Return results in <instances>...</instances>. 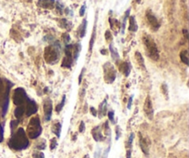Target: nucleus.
Wrapping results in <instances>:
<instances>
[{"mask_svg":"<svg viewBox=\"0 0 189 158\" xmlns=\"http://www.w3.org/2000/svg\"><path fill=\"white\" fill-rule=\"evenodd\" d=\"M180 58H181L183 63H184L185 65H188V57H187V51L186 50H184L180 53Z\"/></svg>","mask_w":189,"mask_h":158,"instance_id":"30","label":"nucleus"},{"mask_svg":"<svg viewBox=\"0 0 189 158\" xmlns=\"http://www.w3.org/2000/svg\"><path fill=\"white\" fill-rule=\"evenodd\" d=\"M184 34L185 38L187 39V38H188V36H187V31H186V30H184Z\"/></svg>","mask_w":189,"mask_h":158,"instance_id":"47","label":"nucleus"},{"mask_svg":"<svg viewBox=\"0 0 189 158\" xmlns=\"http://www.w3.org/2000/svg\"><path fill=\"white\" fill-rule=\"evenodd\" d=\"M27 102V106L25 107V113H26V116L27 117H31L33 115H34L37 110H38V106L36 104V102L33 99H30V98H27L26 100Z\"/></svg>","mask_w":189,"mask_h":158,"instance_id":"9","label":"nucleus"},{"mask_svg":"<svg viewBox=\"0 0 189 158\" xmlns=\"http://www.w3.org/2000/svg\"><path fill=\"white\" fill-rule=\"evenodd\" d=\"M96 21H97V16H96L95 24H94V27H93V31H92L91 38V41H90V47H89V52H90V54H91V51H92V48H93V46H94V42H95V37H96Z\"/></svg>","mask_w":189,"mask_h":158,"instance_id":"22","label":"nucleus"},{"mask_svg":"<svg viewBox=\"0 0 189 158\" xmlns=\"http://www.w3.org/2000/svg\"><path fill=\"white\" fill-rule=\"evenodd\" d=\"M57 146V141H56V138H53L51 140V142H50V149L53 151L56 148Z\"/></svg>","mask_w":189,"mask_h":158,"instance_id":"34","label":"nucleus"},{"mask_svg":"<svg viewBox=\"0 0 189 158\" xmlns=\"http://www.w3.org/2000/svg\"><path fill=\"white\" fill-rule=\"evenodd\" d=\"M55 4V0H38L37 5L42 8H53Z\"/></svg>","mask_w":189,"mask_h":158,"instance_id":"15","label":"nucleus"},{"mask_svg":"<svg viewBox=\"0 0 189 158\" xmlns=\"http://www.w3.org/2000/svg\"><path fill=\"white\" fill-rule=\"evenodd\" d=\"M142 40H143V44H144V46H145V49H146L148 55L152 60L157 61L160 57V53H159V49L157 47V45L154 42V40L148 34H144Z\"/></svg>","mask_w":189,"mask_h":158,"instance_id":"2","label":"nucleus"},{"mask_svg":"<svg viewBox=\"0 0 189 158\" xmlns=\"http://www.w3.org/2000/svg\"><path fill=\"white\" fill-rule=\"evenodd\" d=\"M101 53L103 54V55H106V50H104V49L101 50Z\"/></svg>","mask_w":189,"mask_h":158,"instance_id":"48","label":"nucleus"},{"mask_svg":"<svg viewBox=\"0 0 189 158\" xmlns=\"http://www.w3.org/2000/svg\"><path fill=\"white\" fill-rule=\"evenodd\" d=\"M132 101H133V96H130V97H129V100H128V104H127V109H130V108H131Z\"/></svg>","mask_w":189,"mask_h":158,"instance_id":"43","label":"nucleus"},{"mask_svg":"<svg viewBox=\"0 0 189 158\" xmlns=\"http://www.w3.org/2000/svg\"><path fill=\"white\" fill-rule=\"evenodd\" d=\"M109 22H110V26H111V29L115 33V34L117 33V31L119 30V28H120V24L118 22L117 20H115V19H112L110 18L109 19Z\"/></svg>","mask_w":189,"mask_h":158,"instance_id":"21","label":"nucleus"},{"mask_svg":"<svg viewBox=\"0 0 189 158\" xmlns=\"http://www.w3.org/2000/svg\"><path fill=\"white\" fill-rule=\"evenodd\" d=\"M83 158H90V155H89V154H86Z\"/></svg>","mask_w":189,"mask_h":158,"instance_id":"49","label":"nucleus"},{"mask_svg":"<svg viewBox=\"0 0 189 158\" xmlns=\"http://www.w3.org/2000/svg\"><path fill=\"white\" fill-rule=\"evenodd\" d=\"M61 130H62V125L60 122H54L52 126V131L53 133H54L56 135L57 138L60 137V134H61Z\"/></svg>","mask_w":189,"mask_h":158,"instance_id":"19","label":"nucleus"},{"mask_svg":"<svg viewBox=\"0 0 189 158\" xmlns=\"http://www.w3.org/2000/svg\"><path fill=\"white\" fill-rule=\"evenodd\" d=\"M115 132H116L115 140H118L119 137H120V127H119V126H116V127H115Z\"/></svg>","mask_w":189,"mask_h":158,"instance_id":"41","label":"nucleus"},{"mask_svg":"<svg viewBox=\"0 0 189 158\" xmlns=\"http://www.w3.org/2000/svg\"><path fill=\"white\" fill-rule=\"evenodd\" d=\"M43 111H45V120L49 121L52 118L53 113V102L50 98L43 100Z\"/></svg>","mask_w":189,"mask_h":158,"instance_id":"8","label":"nucleus"},{"mask_svg":"<svg viewBox=\"0 0 189 158\" xmlns=\"http://www.w3.org/2000/svg\"><path fill=\"white\" fill-rule=\"evenodd\" d=\"M105 39H106V41L107 42H112V40H113V36H112V33H111V32L110 31H106L105 32Z\"/></svg>","mask_w":189,"mask_h":158,"instance_id":"39","label":"nucleus"},{"mask_svg":"<svg viewBox=\"0 0 189 158\" xmlns=\"http://www.w3.org/2000/svg\"><path fill=\"white\" fill-rule=\"evenodd\" d=\"M24 113H25V107H24V106H19L15 109V111H14V115H15V117H16L18 119H20V118H22V116L24 115Z\"/></svg>","mask_w":189,"mask_h":158,"instance_id":"24","label":"nucleus"},{"mask_svg":"<svg viewBox=\"0 0 189 158\" xmlns=\"http://www.w3.org/2000/svg\"><path fill=\"white\" fill-rule=\"evenodd\" d=\"M162 92L164 94L165 98L168 99V87H167V85L165 83H163V85H162Z\"/></svg>","mask_w":189,"mask_h":158,"instance_id":"35","label":"nucleus"},{"mask_svg":"<svg viewBox=\"0 0 189 158\" xmlns=\"http://www.w3.org/2000/svg\"><path fill=\"white\" fill-rule=\"evenodd\" d=\"M72 49L73 46L72 45H67L65 47V57L62 61V68H70L73 64V54H72Z\"/></svg>","mask_w":189,"mask_h":158,"instance_id":"7","label":"nucleus"},{"mask_svg":"<svg viewBox=\"0 0 189 158\" xmlns=\"http://www.w3.org/2000/svg\"><path fill=\"white\" fill-rule=\"evenodd\" d=\"M42 128L41 126V121L39 117L33 118L27 126V131H26L27 136L32 140H34L37 139L42 134Z\"/></svg>","mask_w":189,"mask_h":158,"instance_id":"3","label":"nucleus"},{"mask_svg":"<svg viewBox=\"0 0 189 158\" xmlns=\"http://www.w3.org/2000/svg\"><path fill=\"white\" fill-rule=\"evenodd\" d=\"M138 136H139V145H140V148H141L143 153L146 155H149V142L141 135L140 132L138 133Z\"/></svg>","mask_w":189,"mask_h":158,"instance_id":"14","label":"nucleus"},{"mask_svg":"<svg viewBox=\"0 0 189 158\" xmlns=\"http://www.w3.org/2000/svg\"><path fill=\"white\" fill-rule=\"evenodd\" d=\"M51 45L45 47V59L48 64H54L58 61L60 56V46L59 44Z\"/></svg>","mask_w":189,"mask_h":158,"instance_id":"4","label":"nucleus"},{"mask_svg":"<svg viewBox=\"0 0 189 158\" xmlns=\"http://www.w3.org/2000/svg\"><path fill=\"white\" fill-rule=\"evenodd\" d=\"M65 103H66V95L63 96V98H62V100H61V102L59 103V105H57L56 107H55V111H56L57 113H60V112H61V110L63 109V107H64V106H65Z\"/></svg>","mask_w":189,"mask_h":158,"instance_id":"31","label":"nucleus"},{"mask_svg":"<svg viewBox=\"0 0 189 158\" xmlns=\"http://www.w3.org/2000/svg\"><path fill=\"white\" fill-rule=\"evenodd\" d=\"M109 50H110V53H111V55H112V58L114 61H118L119 58H120V56H119V54H118L117 50L113 48V44H110L109 45Z\"/></svg>","mask_w":189,"mask_h":158,"instance_id":"23","label":"nucleus"},{"mask_svg":"<svg viewBox=\"0 0 189 158\" xmlns=\"http://www.w3.org/2000/svg\"><path fill=\"white\" fill-rule=\"evenodd\" d=\"M27 98H28V95L23 88L20 87V88L15 89V91H14L13 103L16 106H22L24 103H26Z\"/></svg>","mask_w":189,"mask_h":158,"instance_id":"6","label":"nucleus"},{"mask_svg":"<svg viewBox=\"0 0 189 158\" xmlns=\"http://www.w3.org/2000/svg\"><path fill=\"white\" fill-rule=\"evenodd\" d=\"M135 57H136V60H137V63H138V65L142 68V69H146V68H145V62H144V59H143V56H142V55L138 52V51H137L136 53H135Z\"/></svg>","mask_w":189,"mask_h":158,"instance_id":"20","label":"nucleus"},{"mask_svg":"<svg viewBox=\"0 0 189 158\" xmlns=\"http://www.w3.org/2000/svg\"><path fill=\"white\" fill-rule=\"evenodd\" d=\"M90 110H91V115H92V116H94V117H97L98 116V113H97V110L94 108V107H91L90 108Z\"/></svg>","mask_w":189,"mask_h":158,"instance_id":"45","label":"nucleus"},{"mask_svg":"<svg viewBox=\"0 0 189 158\" xmlns=\"http://www.w3.org/2000/svg\"><path fill=\"white\" fill-rule=\"evenodd\" d=\"M62 38H63V41L65 44L68 45V43L70 42V37H69V34L67 33H65L63 35H62Z\"/></svg>","mask_w":189,"mask_h":158,"instance_id":"36","label":"nucleus"},{"mask_svg":"<svg viewBox=\"0 0 189 158\" xmlns=\"http://www.w3.org/2000/svg\"><path fill=\"white\" fill-rule=\"evenodd\" d=\"M7 83H8V87L6 88V95H5V99H4V102H3V106H2V117L3 118L7 115V112H8V105H9V90H10V88L13 86V83L9 82L8 81H7Z\"/></svg>","mask_w":189,"mask_h":158,"instance_id":"11","label":"nucleus"},{"mask_svg":"<svg viewBox=\"0 0 189 158\" xmlns=\"http://www.w3.org/2000/svg\"><path fill=\"white\" fill-rule=\"evenodd\" d=\"M33 158H45V154L42 152H34L33 153Z\"/></svg>","mask_w":189,"mask_h":158,"instance_id":"37","label":"nucleus"},{"mask_svg":"<svg viewBox=\"0 0 189 158\" xmlns=\"http://www.w3.org/2000/svg\"><path fill=\"white\" fill-rule=\"evenodd\" d=\"M129 31L130 32H133V33H136L138 29V26L137 24V21H136V19L134 16H130L129 17Z\"/></svg>","mask_w":189,"mask_h":158,"instance_id":"18","label":"nucleus"},{"mask_svg":"<svg viewBox=\"0 0 189 158\" xmlns=\"http://www.w3.org/2000/svg\"><path fill=\"white\" fill-rule=\"evenodd\" d=\"M84 71H85V68H83V69L81 70V72H80V74H79V84H80V83H81V81H82L83 75H84Z\"/></svg>","mask_w":189,"mask_h":158,"instance_id":"46","label":"nucleus"},{"mask_svg":"<svg viewBox=\"0 0 189 158\" xmlns=\"http://www.w3.org/2000/svg\"><path fill=\"white\" fill-rule=\"evenodd\" d=\"M108 118L111 122L114 123V119H113L114 118V112L113 111H109L108 112Z\"/></svg>","mask_w":189,"mask_h":158,"instance_id":"40","label":"nucleus"},{"mask_svg":"<svg viewBox=\"0 0 189 158\" xmlns=\"http://www.w3.org/2000/svg\"><path fill=\"white\" fill-rule=\"evenodd\" d=\"M134 137H135V134L132 132L130 134L129 138H128V141L126 142V151L127 150H131L132 151V143H133V140H134Z\"/></svg>","mask_w":189,"mask_h":158,"instance_id":"27","label":"nucleus"},{"mask_svg":"<svg viewBox=\"0 0 189 158\" xmlns=\"http://www.w3.org/2000/svg\"><path fill=\"white\" fill-rule=\"evenodd\" d=\"M146 16H147V19H148V21L150 22L151 28L153 29L154 31H157L158 29L160 28V22L158 21V19L155 17L154 14L150 11V10H148L147 11V14H146Z\"/></svg>","mask_w":189,"mask_h":158,"instance_id":"12","label":"nucleus"},{"mask_svg":"<svg viewBox=\"0 0 189 158\" xmlns=\"http://www.w3.org/2000/svg\"><path fill=\"white\" fill-rule=\"evenodd\" d=\"M107 111V99H104L103 102L100 104V106H99V111H97V115H99V118H103L106 115V112Z\"/></svg>","mask_w":189,"mask_h":158,"instance_id":"16","label":"nucleus"},{"mask_svg":"<svg viewBox=\"0 0 189 158\" xmlns=\"http://www.w3.org/2000/svg\"><path fill=\"white\" fill-rule=\"evenodd\" d=\"M104 81L106 83H113L116 78V70L110 62H106L104 65Z\"/></svg>","mask_w":189,"mask_h":158,"instance_id":"5","label":"nucleus"},{"mask_svg":"<svg viewBox=\"0 0 189 158\" xmlns=\"http://www.w3.org/2000/svg\"><path fill=\"white\" fill-rule=\"evenodd\" d=\"M18 124H19V119L18 120H11V122H10V128H11V133L12 134L14 133V131H15Z\"/></svg>","mask_w":189,"mask_h":158,"instance_id":"32","label":"nucleus"},{"mask_svg":"<svg viewBox=\"0 0 189 158\" xmlns=\"http://www.w3.org/2000/svg\"><path fill=\"white\" fill-rule=\"evenodd\" d=\"M38 150H45L46 148V141L45 139H42L40 140L37 143H36V146H35Z\"/></svg>","mask_w":189,"mask_h":158,"instance_id":"26","label":"nucleus"},{"mask_svg":"<svg viewBox=\"0 0 189 158\" xmlns=\"http://www.w3.org/2000/svg\"><path fill=\"white\" fill-rule=\"evenodd\" d=\"M129 13H130V8L126 10L125 14V17H124V20H123V22H122V25H121V32L122 33H125V22H126V20L127 18L129 17Z\"/></svg>","mask_w":189,"mask_h":158,"instance_id":"29","label":"nucleus"},{"mask_svg":"<svg viewBox=\"0 0 189 158\" xmlns=\"http://www.w3.org/2000/svg\"><path fill=\"white\" fill-rule=\"evenodd\" d=\"M86 29H87V20L84 19L81 25L79 26V37L80 38H83L85 33H86Z\"/></svg>","mask_w":189,"mask_h":158,"instance_id":"25","label":"nucleus"},{"mask_svg":"<svg viewBox=\"0 0 189 158\" xmlns=\"http://www.w3.org/2000/svg\"><path fill=\"white\" fill-rule=\"evenodd\" d=\"M56 9L58 10V12H59L60 14L64 10V5L60 1H58V0H56Z\"/></svg>","mask_w":189,"mask_h":158,"instance_id":"33","label":"nucleus"},{"mask_svg":"<svg viewBox=\"0 0 189 158\" xmlns=\"http://www.w3.org/2000/svg\"><path fill=\"white\" fill-rule=\"evenodd\" d=\"M91 134H92L93 139L96 141H103L104 140V137L103 136V133H101V128L100 125L99 126H96L95 128H92Z\"/></svg>","mask_w":189,"mask_h":158,"instance_id":"13","label":"nucleus"},{"mask_svg":"<svg viewBox=\"0 0 189 158\" xmlns=\"http://www.w3.org/2000/svg\"><path fill=\"white\" fill-rule=\"evenodd\" d=\"M84 131H85V124H84L83 121H81L80 125H79V131L80 133H82V132H84Z\"/></svg>","mask_w":189,"mask_h":158,"instance_id":"42","label":"nucleus"},{"mask_svg":"<svg viewBox=\"0 0 189 158\" xmlns=\"http://www.w3.org/2000/svg\"><path fill=\"white\" fill-rule=\"evenodd\" d=\"M136 2H137L138 4H139V3H140V0H136Z\"/></svg>","mask_w":189,"mask_h":158,"instance_id":"50","label":"nucleus"},{"mask_svg":"<svg viewBox=\"0 0 189 158\" xmlns=\"http://www.w3.org/2000/svg\"><path fill=\"white\" fill-rule=\"evenodd\" d=\"M8 144L9 148L16 150V151H21L29 147V140L27 138V134L22 128H20L17 130L16 132H14L9 139Z\"/></svg>","mask_w":189,"mask_h":158,"instance_id":"1","label":"nucleus"},{"mask_svg":"<svg viewBox=\"0 0 189 158\" xmlns=\"http://www.w3.org/2000/svg\"><path fill=\"white\" fill-rule=\"evenodd\" d=\"M59 24H60V26H61L62 28L67 29L68 31H69V29L72 27V23H71V22H69V21H67L66 19H62V20L60 21Z\"/></svg>","mask_w":189,"mask_h":158,"instance_id":"28","label":"nucleus"},{"mask_svg":"<svg viewBox=\"0 0 189 158\" xmlns=\"http://www.w3.org/2000/svg\"><path fill=\"white\" fill-rule=\"evenodd\" d=\"M4 140V126L0 124V142H2Z\"/></svg>","mask_w":189,"mask_h":158,"instance_id":"38","label":"nucleus"},{"mask_svg":"<svg viewBox=\"0 0 189 158\" xmlns=\"http://www.w3.org/2000/svg\"><path fill=\"white\" fill-rule=\"evenodd\" d=\"M120 71L122 73L125 74V77H128L130 74V71H131V64L129 62H123L120 65Z\"/></svg>","mask_w":189,"mask_h":158,"instance_id":"17","label":"nucleus"},{"mask_svg":"<svg viewBox=\"0 0 189 158\" xmlns=\"http://www.w3.org/2000/svg\"><path fill=\"white\" fill-rule=\"evenodd\" d=\"M85 9H86V5L84 4L82 7H81V8H80V10H79V15L80 16H84V13H85Z\"/></svg>","mask_w":189,"mask_h":158,"instance_id":"44","label":"nucleus"},{"mask_svg":"<svg viewBox=\"0 0 189 158\" xmlns=\"http://www.w3.org/2000/svg\"><path fill=\"white\" fill-rule=\"evenodd\" d=\"M143 109H144V113L145 115L147 116V118L149 119H152L153 118V114H154V110H153V106H152V102L150 100V97L148 95L146 100H145V103H144V106H143Z\"/></svg>","mask_w":189,"mask_h":158,"instance_id":"10","label":"nucleus"}]
</instances>
